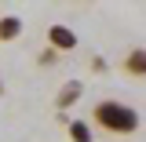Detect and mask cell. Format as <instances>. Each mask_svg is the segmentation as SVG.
<instances>
[{
    "label": "cell",
    "instance_id": "ba28073f",
    "mask_svg": "<svg viewBox=\"0 0 146 142\" xmlns=\"http://www.w3.org/2000/svg\"><path fill=\"white\" fill-rule=\"evenodd\" d=\"M91 69H95V73H106L110 66H106V58H102V55H91Z\"/></svg>",
    "mask_w": 146,
    "mask_h": 142
},
{
    "label": "cell",
    "instance_id": "3957f363",
    "mask_svg": "<svg viewBox=\"0 0 146 142\" xmlns=\"http://www.w3.org/2000/svg\"><path fill=\"white\" fill-rule=\"evenodd\" d=\"M121 73L131 77V80H146V48H131L121 58Z\"/></svg>",
    "mask_w": 146,
    "mask_h": 142
},
{
    "label": "cell",
    "instance_id": "277c9868",
    "mask_svg": "<svg viewBox=\"0 0 146 142\" xmlns=\"http://www.w3.org/2000/svg\"><path fill=\"white\" fill-rule=\"evenodd\" d=\"M80 95H84V84H80V80H66V84L58 88V95H55V109L66 117V109L77 106V102H80Z\"/></svg>",
    "mask_w": 146,
    "mask_h": 142
},
{
    "label": "cell",
    "instance_id": "5b68a950",
    "mask_svg": "<svg viewBox=\"0 0 146 142\" xmlns=\"http://www.w3.org/2000/svg\"><path fill=\"white\" fill-rule=\"evenodd\" d=\"M18 36H22V18L18 15H0V40L11 44V40H18Z\"/></svg>",
    "mask_w": 146,
    "mask_h": 142
},
{
    "label": "cell",
    "instance_id": "52a82bcc",
    "mask_svg": "<svg viewBox=\"0 0 146 142\" xmlns=\"http://www.w3.org/2000/svg\"><path fill=\"white\" fill-rule=\"evenodd\" d=\"M55 62H58V51H51V48H44L36 55V66H55Z\"/></svg>",
    "mask_w": 146,
    "mask_h": 142
},
{
    "label": "cell",
    "instance_id": "7a4b0ae2",
    "mask_svg": "<svg viewBox=\"0 0 146 142\" xmlns=\"http://www.w3.org/2000/svg\"><path fill=\"white\" fill-rule=\"evenodd\" d=\"M48 48L58 55H66L77 48V33H73L70 26H62V22H55V26H48Z\"/></svg>",
    "mask_w": 146,
    "mask_h": 142
},
{
    "label": "cell",
    "instance_id": "8992f818",
    "mask_svg": "<svg viewBox=\"0 0 146 142\" xmlns=\"http://www.w3.org/2000/svg\"><path fill=\"white\" fill-rule=\"evenodd\" d=\"M66 135H70V142H95L88 120H70V124H66Z\"/></svg>",
    "mask_w": 146,
    "mask_h": 142
},
{
    "label": "cell",
    "instance_id": "6da1fadb",
    "mask_svg": "<svg viewBox=\"0 0 146 142\" xmlns=\"http://www.w3.org/2000/svg\"><path fill=\"white\" fill-rule=\"evenodd\" d=\"M88 124L102 127L106 135H135L143 120H139L135 106H128L121 98H99V102L91 106V120Z\"/></svg>",
    "mask_w": 146,
    "mask_h": 142
}]
</instances>
